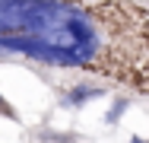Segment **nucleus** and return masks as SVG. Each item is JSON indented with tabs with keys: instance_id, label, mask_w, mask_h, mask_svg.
<instances>
[{
	"instance_id": "1",
	"label": "nucleus",
	"mask_w": 149,
	"mask_h": 143,
	"mask_svg": "<svg viewBox=\"0 0 149 143\" xmlns=\"http://www.w3.org/2000/svg\"><path fill=\"white\" fill-rule=\"evenodd\" d=\"M95 10L70 0H0V54L16 51L54 67H89L102 60Z\"/></svg>"
},
{
	"instance_id": "3",
	"label": "nucleus",
	"mask_w": 149,
	"mask_h": 143,
	"mask_svg": "<svg viewBox=\"0 0 149 143\" xmlns=\"http://www.w3.org/2000/svg\"><path fill=\"white\" fill-rule=\"evenodd\" d=\"M124 111H127V102H124V99H118V102L111 105V111L105 114V121H108V124H114V121H118V118H120Z\"/></svg>"
},
{
	"instance_id": "2",
	"label": "nucleus",
	"mask_w": 149,
	"mask_h": 143,
	"mask_svg": "<svg viewBox=\"0 0 149 143\" xmlns=\"http://www.w3.org/2000/svg\"><path fill=\"white\" fill-rule=\"evenodd\" d=\"M98 95H105L98 86H76V89H70L67 102H70V105H83V102H89V99H98Z\"/></svg>"
},
{
	"instance_id": "4",
	"label": "nucleus",
	"mask_w": 149,
	"mask_h": 143,
	"mask_svg": "<svg viewBox=\"0 0 149 143\" xmlns=\"http://www.w3.org/2000/svg\"><path fill=\"white\" fill-rule=\"evenodd\" d=\"M130 143H149V140H143V137H130Z\"/></svg>"
}]
</instances>
